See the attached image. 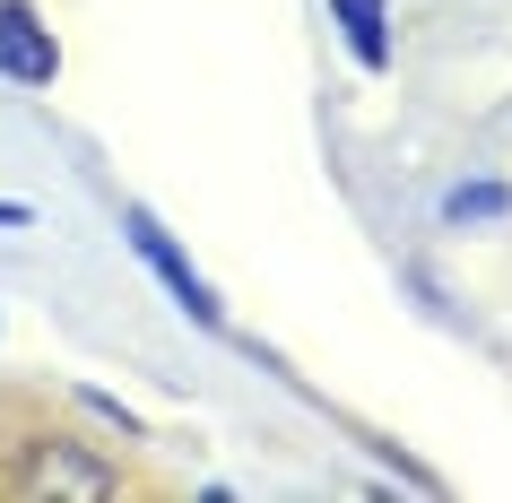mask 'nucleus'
<instances>
[{"instance_id": "7", "label": "nucleus", "mask_w": 512, "mask_h": 503, "mask_svg": "<svg viewBox=\"0 0 512 503\" xmlns=\"http://www.w3.org/2000/svg\"><path fill=\"white\" fill-rule=\"evenodd\" d=\"M0 226L18 235V226H35V209H27V200H0Z\"/></svg>"}, {"instance_id": "5", "label": "nucleus", "mask_w": 512, "mask_h": 503, "mask_svg": "<svg viewBox=\"0 0 512 503\" xmlns=\"http://www.w3.org/2000/svg\"><path fill=\"white\" fill-rule=\"evenodd\" d=\"M495 217H512L504 183H452L443 191V226H495Z\"/></svg>"}, {"instance_id": "4", "label": "nucleus", "mask_w": 512, "mask_h": 503, "mask_svg": "<svg viewBox=\"0 0 512 503\" xmlns=\"http://www.w3.org/2000/svg\"><path fill=\"white\" fill-rule=\"evenodd\" d=\"M330 27L356 53V70H391V0H330Z\"/></svg>"}, {"instance_id": "6", "label": "nucleus", "mask_w": 512, "mask_h": 503, "mask_svg": "<svg viewBox=\"0 0 512 503\" xmlns=\"http://www.w3.org/2000/svg\"><path fill=\"white\" fill-rule=\"evenodd\" d=\"M79 408H87V417H105V425H122L131 443H139V434H148V425H139V417H131V408H122V399H113V391H79Z\"/></svg>"}, {"instance_id": "2", "label": "nucleus", "mask_w": 512, "mask_h": 503, "mask_svg": "<svg viewBox=\"0 0 512 503\" xmlns=\"http://www.w3.org/2000/svg\"><path fill=\"white\" fill-rule=\"evenodd\" d=\"M122 243L148 261V278L174 295V313H183V321H200V330H226V304H217V287L200 278V261H191L183 243L165 235V217L148 209V200H131V209H122Z\"/></svg>"}, {"instance_id": "1", "label": "nucleus", "mask_w": 512, "mask_h": 503, "mask_svg": "<svg viewBox=\"0 0 512 503\" xmlns=\"http://www.w3.org/2000/svg\"><path fill=\"white\" fill-rule=\"evenodd\" d=\"M9 495H53V503H113L122 495V469L113 460H96L87 443H70V434H35V443H18V469H9Z\"/></svg>"}, {"instance_id": "3", "label": "nucleus", "mask_w": 512, "mask_h": 503, "mask_svg": "<svg viewBox=\"0 0 512 503\" xmlns=\"http://www.w3.org/2000/svg\"><path fill=\"white\" fill-rule=\"evenodd\" d=\"M0 79L9 87H53L61 79V35L44 27L35 0H0Z\"/></svg>"}]
</instances>
